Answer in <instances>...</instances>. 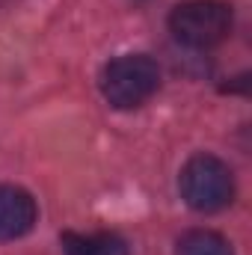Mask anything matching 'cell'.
<instances>
[{
	"instance_id": "5b68a950",
	"label": "cell",
	"mask_w": 252,
	"mask_h": 255,
	"mask_svg": "<svg viewBox=\"0 0 252 255\" xmlns=\"http://www.w3.org/2000/svg\"><path fill=\"white\" fill-rule=\"evenodd\" d=\"M63 250L65 255H127V244L119 235H110V232H98V235L65 232Z\"/></svg>"
},
{
	"instance_id": "6da1fadb",
	"label": "cell",
	"mask_w": 252,
	"mask_h": 255,
	"mask_svg": "<svg viewBox=\"0 0 252 255\" xmlns=\"http://www.w3.org/2000/svg\"><path fill=\"white\" fill-rule=\"evenodd\" d=\"M157 86H160V68L145 54H125L107 63L101 74V92L119 110H133L145 104L157 92Z\"/></svg>"
},
{
	"instance_id": "3957f363",
	"label": "cell",
	"mask_w": 252,
	"mask_h": 255,
	"mask_svg": "<svg viewBox=\"0 0 252 255\" xmlns=\"http://www.w3.org/2000/svg\"><path fill=\"white\" fill-rule=\"evenodd\" d=\"M169 27L190 48H214L232 30V6L223 0H184L172 9Z\"/></svg>"
},
{
	"instance_id": "277c9868",
	"label": "cell",
	"mask_w": 252,
	"mask_h": 255,
	"mask_svg": "<svg viewBox=\"0 0 252 255\" xmlns=\"http://www.w3.org/2000/svg\"><path fill=\"white\" fill-rule=\"evenodd\" d=\"M36 226V202L24 187L0 184V241L24 238Z\"/></svg>"
},
{
	"instance_id": "8992f818",
	"label": "cell",
	"mask_w": 252,
	"mask_h": 255,
	"mask_svg": "<svg viewBox=\"0 0 252 255\" xmlns=\"http://www.w3.org/2000/svg\"><path fill=\"white\" fill-rule=\"evenodd\" d=\"M178 255H235V250L223 235L208 232V229H196L178 241Z\"/></svg>"
},
{
	"instance_id": "7a4b0ae2",
	"label": "cell",
	"mask_w": 252,
	"mask_h": 255,
	"mask_svg": "<svg viewBox=\"0 0 252 255\" xmlns=\"http://www.w3.org/2000/svg\"><path fill=\"white\" fill-rule=\"evenodd\" d=\"M181 196L190 208L196 211H220L232 202L235 196V178H232V169L214 157V154H196L190 157L181 169Z\"/></svg>"
}]
</instances>
